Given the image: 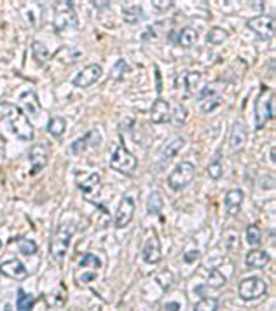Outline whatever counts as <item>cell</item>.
I'll list each match as a JSON object with an SVG mask.
<instances>
[{"label": "cell", "mask_w": 276, "mask_h": 311, "mask_svg": "<svg viewBox=\"0 0 276 311\" xmlns=\"http://www.w3.org/2000/svg\"><path fill=\"white\" fill-rule=\"evenodd\" d=\"M136 166H138L136 157L124 147V144L121 142V144L114 149V152H112V156H110V168H114V170L119 171V173L129 175L136 170Z\"/></svg>", "instance_id": "4"}, {"label": "cell", "mask_w": 276, "mask_h": 311, "mask_svg": "<svg viewBox=\"0 0 276 311\" xmlns=\"http://www.w3.org/2000/svg\"><path fill=\"white\" fill-rule=\"evenodd\" d=\"M32 52H33V58L37 59L39 63H46L49 58V49L46 48V44H42V42L35 41L32 44Z\"/></svg>", "instance_id": "28"}, {"label": "cell", "mask_w": 276, "mask_h": 311, "mask_svg": "<svg viewBox=\"0 0 276 311\" xmlns=\"http://www.w3.org/2000/svg\"><path fill=\"white\" fill-rule=\"evenodd\" d=\"M72 233H74V227L70 224H61V226L56 229V233L51 238V245H49V252L51 257L56 262H61L65 259L68 248H70V240Z\"/></svg>", "instance_id": "2"}, {"label": "cell", "mask_w": 276, "mask_h": 311, "mask_svg": "<svg viewBox=\"0 0 276 311\" xmlns=\"http://www.w3.org/2000/svg\"><path fill=\"white\" fill-rule=\"evenodd\" d=\"M0 117L9 122L11 131L23 142L33 140V126L30 124L26 114L14 104H2L0 105Z\"/></svg>", "instance_id": "1"}, {"label": "cell", "mask_w": 276, "mask_h": 311, "mask_svg": "<svg viewBox=\"0 0 276 311\" xmlns=\"http://www.w3.org/2000/svg\"><path fill=\"white\" fill-rule=\"evenodd\" d=\"M129 72V65L126 63L124 59H117L115 61V65L112 67V79H122L124 77V74H128Z\"/></svg>", "instance_id": "36"}, {"label": "cell", "mask_w": 276, "mask_h": 311, "mask_svg": "<svg viewBox=\"0 0 276 311\" xmlns=\"http://www.w3.org/2000/svg\"><path fill=\"white\" fill-rule=\"evenodd\" d=\"M247 144V128L243 122H234L231 128V137H229V149L231 152H238Z\"/></svg>", "instance_id": "14"}, {"label": "cell", "mask_w": 276, "mask_h": 311, "mask_svg": "<svg viewBox=\"0 0 276 311\" xmlns=\"http://www.w3.org/2000/svg\"><path fill=\"white\" fill-rule=\"evenodd\" d=\"M98 184H100V175L96 173V171H91V173H86V175L82 173L77 175L79 189L84 191V193H91Z\"/></svg>", "instance_id": "19"}, {"label": "cell", "mask_w": 276, "mask_h": 311, "mask_svg": "<svg viewBox=\"0 0 276 311\" xmlns=\"http://www.w3.org/2000/svg\"><path fill=\"white\" fill-rule=\"evenodd\" d=\"M0 273L7 278H12V280H25V278H28V269L18 259L5 260V262L0 264Z\"/></svg>", "instance_id": "12"}, {"label": "cell", "mask_w": 276, "mask_h": 311, "mask_svg": "<svg viewBox=\"0 0 276 311\" xmlns=\"http://www.w3.org/2000/svg\"><path fill=\"white\" fill-rule=\"evenodd\" d=\"M0 250H2V241H0Z\"/></svg>", "instance_id": "47"}, {"label": "cell", "mask_w": 276, "mask_h": 311, "mask_svg": "<svg viewBox=\"0 0 276 311\" xmlns=\"http://www.w3.org/2000/svg\"><path fill=\"white\" fill-rule=\"evenodd\" d=\"M66 130V121L63 117H53L51 121H49L48 124V131L51 137L55 138H61L63 133H65Z\"/></svg>", "instance_id": "23"}, {"label": "cell", "mask_w": 276, "mask_h": 311, "mask_svg": "<svg viewBox=\"0 0 276 311\" xmlns=\"http://www.w3.org/2000/svg\"><path fill=\"white\" fill-rule=\"evenodd\" d=\"M222 104V98L221 97H215V95H212V97L205 98V100L201 102V112H212L215 110V108L219 107V105Z\"/></svg>", "instance_id": "35"}, {"label": "cell", "mask_w": 276, "mask_h": 311, "mask_svg": "<svg viewBox=\"0 0 276 311\" xmlns=\"http://www.w3.org/2000/svg\"><path fill=\"white\" fill-rule=\"evenodd\" d=\"M196 175V166L191 163V161H182L180 164H177L171 175L168 178V185L173 191H180L184 187H187L192 180H194Z\"/></svg>", "instance_id": "5"}, {"label": "cell", "mask_w": 276, "mask_h": 311, "mask_svg": "<svg viewBox=\"0 0 276 311\" xmlns=\"http://www.w3.org/2000/svg\"><path fill=\"white\" fill-rule=\"evenodd\" d=\"M19 102H21L23 105H25L26 112H28L30 115H33V117H37L39 112H41V104H39L37 100V95L33 91H25L21 93V97H19Z\"/></svg>", "instance_id": "18"}, {"label": "cell", "mask_w": 276, "mask_h": 311, "mask_svg": "<svg viewBox=\"0 0 276 311\" xmlns=\"http://www.w3.org/2000/svg\"><path fill=\"white\" fill-rule=\"evenodd\" d=\"M152 7L156 9V11H168V9L173 7V0H152L151 2Z\"/></svg>", "instance_id": "40"}, {"label": "cell", "mask_w": 276, "mask_h": 311, "mask_svg": "<svg viewBox=\"0 0 276 311\" xmlns=\"http://www.w3.org/2000/svg\"><path fill=\"white\" fill-rule=\"evenodd\" d=\"M269 260H271V257H269L268 252H264V250H252V252L247 254V257H245V262H247L248 267H255V269H262V267H266L269 264Z\"/></svg>", "instance_id": "17"}, {"label": "cell", "mask_w": 276, "mask_h": 311, "mask_svg": "<svg viewBox=\"0 0 276 311\" xmlns=\"http://www.w3.org/2000/svg\"><path fill=\"white\" fill-rule=\"evenodd\" d=\"M243 198H245L243 191H239V189H232L225 194L224 207H225V211H227L231 217H236V215L239 213L241 205H243Z\"/></svg>", "instance_id": "16"}, {"label": "cell", "mask_w": 276, "mask_h": 311, "mask_svg": "<svg viewBox=\"0 0 276 311\" xmlns=\"http://www.w3.org/2000/svg\"><path fill=\"white\" fill-rule=\"evenodd\" d=\"M28 161H30V164H32V171H30V173L37 175L39 171H41L42 168L48 164V161H49V149L46 147V145H42V144L33 145V147L30 149Z\"/></svg>", "instance_id": "11"}, {"label": "cell", "mask_w": 276, "mask_h": 311, "mask_svg": "<svg viewBox=\"0 0 276 311\" xmlns=\"http://www.w3.org/2000/svg\"><path fill=\"white\" fill-rule=\"evenodd\" d=\"M247 243L250 247H257L261 243V229H259L255 224H250L247 227Z\"/></svg>", "instance_id": "33"}, {"label": "cell", "mask_w": 276, "mask_h": 311, "mask_svg": "<svg viewBox=\"0 0 276 311\" xmlns=\"http://www.w3.org/2000/svg\"><path fill=\"white\" fill-rule=\"evenodd\" d=\"M163 210V196L158 191H152L147 200V211L149 215H159Z\"/></svg>", "instance_id": "22"}, {"label": "cell", "mask_w": 276, "mask_h": 311, "mask_svg": "<svg viewBox=\"0 0 276 311\" xmlns=\"http://www.w3.org/2000/svg\"><path fill=\"white\" fill-rule=\"evenodd\" d=\"M198 259H199V252H198V250H191V252H187L184 256V260H185V262H189V264L194 262V260H198Z\"/></svg>", "instance_id": "42"}, {"label": "cell", "mask_w": 276, "mask_h": 311, "mask_svg": "<svg viewBox=\"0 0 276 311\" xmlns=\"http://www.w3.org/2000/svg\"><path fill=\"white\" fill-rule=\"evenodd\" d=\"M180 304L178 303H171V304H166V311H178Z\"/></svg>", "instance_id": "44"}, {"label": "cell", "mask_w": 276, "mask_h": 311, "mask_svg": "<svg viewBox=\"0 0 276 311\" xmlns=\"http://www.w3.org/2000/svg\"><path fill=\"white\" fill-rule=\"evenodd\" d=\"M33 303H35V297L32 294H26L23 289L18 290V299H16L18 311H30L33 308Z\"/></svg>", "instance_id": "25"}, {"label": "cell", "mask_w": 276, "mask_h": 311, "mask_svg": "<svg viewBox=\"0 0 276 311\" xmlns=\"http://www.w3.org/2000/svg\"><path fill=\"white\" fill-rule=\"evenodd\" d=\"M169 117H171V108H169V104L159 97L158 100L152 104L151 121L156 122V124H165V122L169 121Z\"/></svg>", "instance_id": "13"}, {"label": "cell", "mask_w": 276, "mask_h": 311, "mask_svg": "<svg viewBox=\"0 0 276 311\" xmlns=\"http://www.w3.org/2000/svg\"><path fill=\"white\" fill-rule=\"evenodd\" d=\"M56 18H55V28L56 32H66L68 28L77 26V16L74 12V2L65 0L58 2L56 5Z\"/></svg>", "instance_id": "6"}, {"label": "cell", "mask_w": 276, "mask_h": 311, "mask_svg": "<svg viewBox=\"0 0 276 311\" xmlns=\"http://www.w3.org/2000/svg\"><path fill=\"white\" fill-rule=\"evenodd\" d=\"M79 267H81V269L86 267V269L96 271L102 267V260H100L96 256H93V254H84V256L81 257V260H79Z\"/></svg>", "instance_id": "27"}, {"label": "cell", "mask_w": 276, "mask_h": 311, "mask_svg": "<svg viewBox=\"0 0 276 311\" xmlns=\"http://www.w3.org/2000/svg\"><path fill=\"white\" fill-rule=\"evenodd\" d=\"M227 32H225L224 28H221V26H215V28H212L208 34H206V42L212 46H219L222 44V42L227 41Z\"/></svg>", "instance_id": "24"}, {"label": "cell", "mask_w": 276, "mask_h": 311, "mask_svg": "<svg viewBox=\"0 0 276 311\" xmlns=\"http://www.w3.org/2000/svg\"><path fill=\"white\" fill-rule=\"evenodd\" d=\"M86 147H89V135H84L82 138L75 140L74 144H72V147H70V152H72V154H79V152H82Z\"/></svg>", "instance_id": "38"}, {"label": "cell", "mask_w": 276, "mask_h": 311, "mask_svg": "<svg viewBox=\"0 0 276 311\" xmlns=\"http://www.w3.org/2000/svg\"><path fill=\"white\" fill-rule=\"evenodd\" d=\"M4 311H11V306H9V304H5V308H4Z\"/></svg>", "instance_id": "46"}, {"label": "cell", "mask_w": 276, "mask_h": 311, "mask_svg": "<svg viewBox=\"0 0 276 311\" xmlns=\"http://www.w3.org/2000/svg\"><path fill=\"white\" fill-rule=\"evenodd\" d=\"M266 292H268V285H266L264 280H261V278L257 276L245 278L238 287V296L243 301L259 299V297H262Z\"/></svg>", "instance_id": "7"}, {"label": "cell", "mask_w": 276, "mask_h": 311, "mask_svg": "<svg viewBox=\"0 0 276 311\" xmlns=\"http://www.w3.org/2000/svg\"><path fill=\"white\" fill-rule=\"evenodd\" d=\"M201 77L203 75L199 74V72H189V74L184 75V88L187 89L189 95L198 93V86L199 82H201Z\"/></svg>", "instance_id": "26"}, {"label": "cell", "mask_w": 276, "mask_h": 311, "mask_svg": "<svg viewBox=\"0 0 276 311\" xmlns=\"http://www.w3.org/2000/svg\"><path fill=\"white\" fill-rule=\"evenodd\" d=\"M269 119H273V93L269 88L262 86L257 100H255V128L262 130Z\"/></svg>", "instance_id": "3"}, {"label": "cell", "mask_w": 276, "mask_h": 311, "mask_svg": "<svg viewBox=\"0 0 276 311\" xmlns=\"http://www.w3.org/2000/svg\"><path fill=\"white\" fill-rule=\"evenodd\" d=\"M248 30H252L261 41H269L275 34V19L271 16H257L247 21Z\"/></svg>", "instance_id": "8"}, {"label": "cell", "mask_w": 276, "mask_h": 311, "mask_svg": "<svg viewBox=\"0 0 276 311\" xmlns=\"http://www.w3.org/2000/svg\"><path fill=\"white\" fill-rule=\"evenodd\" d=\"M142 259L147 264H158L161 260V243L158 238H149L142 250Z\"/></svg>", "instance_id": "15"}, {"label": "cell", "mask_w": 276, "mask_h": 311, "mask_svg": "<svg viewBox=\"0 0 276 311\" xmlns=\"http://www.w3.org/2000/svg\"><path fill=\"white\" fill-rule=\"evenodd\" d=\"M156 282L161 285L163 290H168L169 287L173 285V274L169 273V271H163V273H159L158 276H156Z\"/></svg>", "instance_id": "37"}, {"label": "cell", "mask_w": 276, "mask_h": 311, "mask_svg": "<svg viewBox=\"0 0 276 311\" xmlns=\"http://www.w3.org/2000/svg\"><path fill=\"white\" fill-rule=\"evenodd\" d=\"M185 119H187V108H185L182 104L175 105V110L171 112L169 121H173V124H177V126H182V124L185 122Z\"/></svg>", "instance_id": "32"}, {"label": "cell", "mask_w": 276, "mask_h": 311, "mask_svg": "<svg viewBox=\"0 0 276 311\" xmlns=\"http://www.w3.org/2000/svg\"><path fill=\"white\" fill-rule=\"evenodd\" d=\"M225 282H227V278L219 269H212L208 274V287H212V289H221L222 285H225Z\"/></svg>", "instance_id": "31"}, {"label": "cell", "mask_w": 276, "mask_h": 311, "mask_svg": "<svg viewBox=\"0 0 276 311\" xmlns=\"http://www.w3.org/2000/svg\"><path fill=\"white\" fill-rule=\"evenodd\" d=\"M18 248H19V252H21L23 256H33V254L37 252V243L32 241V240L23 238V240L18 241Z\"/></svg>", "instance_id": "34"}, {"label": "cell", "mask_w": 276, "mask_h": 311, "mask_svg": "<svg viewBox=\"0 0 276 311\" xmlns=\"http://www.w3.org/2000/svg\"><path fill=\"white\" fill-rule=\"evenodd\" d=\"M219 301L215 297H203L194 306V311H217Z\"/></svg>", "instance_id": "30"}, {"label": "cell", "mask_w": 276, "mask_h": 311, "mask_svg": "<svg viewBox=\"0 0 276 311\" xmlns=\"http://www.w3.org/2000/svg\"><path fill=\"white\" fill-rule=\"evenodd\" d=\"M133 213H135V201H133L131 196H124L121 200V203H119L117 211H115L114 226L117 229L126 227L133 220Z\"/></svg>", "instance_id": "10"}, {"label": "cell", "mask_w": 276, "mask_h": 311, "mask_svg": "<svg viewBox=\"0 0 276 311\" xmlns=\"http://www.w3.org/2000/svg\"><path fill=\"white\" fill-rule=\"evenodd\" d=\"M91 4H93V5H95V7H96V9H107V7H109V5H110V4H112V2H109V0H103V2H98V0H93Z\"/></svg>", "instance_id": "43"}, {"label": "cell", "mask_w": 276, "mask_h": 311, "mask_svg": "<svg viewBox=\"0 0 276 311\" xmlns=\"http://www.w3.org/2000/svg\"><path fill=\"white\" fill-rule=\"evenodd\" d=\"M275 156H276V152H275V147H271V163H273V164L276 163V157H275Z\"/></svg>", "instance_id": "45"}, {"label": "cell", "mask_w": 276, "mask_h": 311, "mask_svg": "<svg viewBox=\"0 0 276 311\" xmlns=\"http://www.w3.org/2000/svg\"><path fill=\"white\" fill-rule=\"evenodd\" d=\"M154 75H156V93L161 95L163 91V82H161V70L158 67H154Z\"/></svg>", "instance_id": "41"}, {"label": "cell", "mask_w": 276, "mask_h": 311, "mask_svg": "<svg viewBox=\"0 0 276 311\" xmlns=\"http://www.w3.org/2000/svg\"><path fill=\"white\" fill-rule=\"evenodd\" d=\"M122 14H124V21L126 23H136L142 18L144 11H142L140 5H128V7L122 9Z\"/></svg>", "instance_id": "29"}, {"label": "cell", "mask_w": 276, "mask_h": 311, "mask_svg": "<svg viewBox=\"0 0 276 311\" xmlns=\"http://www.w3.org/2000/svg\"><path fill=\"white\" fill-rule=\"evenodd\" d=\"M103 70L98 63H91V65H86L74 79H72V84L75 88H89L91 84H95L100 77H102Z\"/></svg>", "instance_id": "9"}, {"label": "cell", "mask_w": 276, "mask_h": 311, "mask_svg": "<svg viewBox=\"0 0 276 311\" xmlns=\"http://www.w3.org/2000/svg\"><path fill=\"white\" fill-rule=\"evenodd\" d=\"M208 175H210V178H214V180H219V178L222 177V164L219 159H215L214 163L208 166Z\"/></svg>", "instance_id": "39"}, {"label": "cell", "mask_w": 276, "mask_h": 311, "mask_svg": "<svg viewBox=\"0 0 276 311\" xmlns=\"http://www.w3.org/2000/svg\"><path fill=\"white\" fill-rule=\"evenodd\" d=\"M185 140L182 137H177L175 140H171L168 145H166L165 149H163V161H169V159H173L175 156H177V152L180 151L182 147H184Z\"/></svg>", "instance_id": "21"}, {"label": "cell", "mask_w": 276, "mask_h": 311, "mask_svg": "<svg viewBox=\"0 0 276 311\" xmlns=\"http://www.w3.org/2000/svg\"><path fill=\"white\" fill-rule=\"evenodd\" d=\"M198 41V32L194 28H182L177 35V44L184 49H191Z\"/></svg>", "instance_id": "20"}]
</instances>
